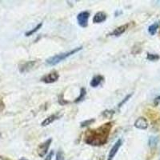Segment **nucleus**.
Listing matches in <instances>:
<instances>
[{
  "label": "nucleus",
  "mask_w": 160,
  "mask_h": 160,
  "mask_svg": "<svg viewBox=\"0 0 160 160\" xmlns=\"http://www.w3.org/2000/svg\"><path fill=\"white\" fill-rule=\"evenodd\" d=\"M90 18V13L88 11H82L77 15V21L81 28H87L88 26V19Z\"/></svg>",
  "instance_id": "4"
},
{
  "label": "nucleus",
  "mask_w": 160,
  "mask_h": 160,
  "mask_svg": "<svg viewBox=\"0 0 160 160\" xmlns=\"http://www.w3.org/2000/svg\"><path fill=\"white\" fill-rule=\"evenodd\" d=\"M103 79L104 78L102 75H96V76H95L92 78V80L90 82V85L92 88H97L98 85L101 84V82L103 81Z\"/></svg>",
  "instance_id": "11"
},
{
  "label": "nucleus",
  "mask_w": 160,
  "mask_h": 160,
  "mask_svg": "<svg viewBox=\"0 0 160 160\" xmlns=\"http://www.w3.org/2000/svg\"><path fill=\"white\" fill-rule=\"evenodd\" d=\"M58 115H51V116H49L48 118H47L45 120H44L43 122L41 123V126H42V127H47V126H48V125H50L51 123H52V122H54L55 120L58 119Z\"/></svg>",
  "instance_id": "12"
},
{
  "label": "nucleus",
  "mask_w": 160,
  "mask_h": 160,
  "mask_svg": "<svg viewBox=\"0 0 160 160\" xmlns=\"http://www.w3.org/2000/svg\"><path fill=\"white\" fill-rule=\"evenodd\" d=\"M154 104L155 106L160 105V96H158L157 98H155V100H154Z\"/></svg>",
  "instance_id": "23"
},
{
  "label": "nucleus",
  "mask_w": 160,
  "mask_h": 160,
  "mask_svg": "<svg viewBox=\"0 0 160 160\" xmlns=\"http://www.w3.org/2000/svg\"><path fill=\"white\" fill-rule=\"evenodd\" d=\"M36 61H29V62H26V63L22 64L19 67V71L21 73H25L28 71H31V69L35 68V66L36 65Z\"/></svg>",
  "instance_id": "8"
},
{
  "label": "nucleus",
  "mask_w": 160,
  "mask_h": 160,
  "mask_svg": "<svg viewBox=\"0 0 160 160\" xmlns=\"http://www.w3.org/2000/svg\"><path fill=\"white\" fill-rule=\"evenodd\" d=\"M114 114H115V111H112V110H108V111H105L102 113V116L104 118H111Z\"/></svg>",
  "instance_id": "18"
},
{
  "label": "nucleus",
  "mask_w": 160,
  "mask_h": 160,
  "mask_svg": "<svg viewBox=\"0 0 160 160\" xmlns=\"http://www.w3.org/2000/svg\"><path fill=\"white\" fill-rule=\"evenodd\" d=\"M19 160H28V159H26V158H21V159H19Z\"/></svg>",
  "instance_id": "24"
},
{
  "label": "nucleus",
  "mask_w": 160,
  "mask_h": 160,
  "mask_svg": "<svg viewBox=\"0 0 160 160\" xmlns=\"http://www.w3.org/2000/svg\"><path fill=\"white\" fill-rule=\"evenodd\" d=\"M56 160H65L64 153L62 151H59L56 154Z\"/></svg>",
  "instance_id": "20"
},
{
  "label": "nucleus",
  "mask_w": 160,
  "mask_h": 160,
  "mask_svg": "<svg viewBox=\"0 0 160 160\" xmlns=\"http://www.w3.org/2000/svg\"><path fill=\"white\" fill-rule=\"evenodd\" d=\"M86 94H87V91H86L85 88H82V89H81V91H80L79 96L76 98V100H75V102H80V101H82V100L83 99L84 97H85Z\"/></svg>",
  "instance_id": "17"
},
{
  "label": "nucleus",
  "mask_w": 160,
  "mask_h": 160,
  "mask_svg": "<svg viewBox=\"0 0 160 160\" xmlns=\"http://www.w3.org/2000/svg\"><path fill=\"white\" fill-rule=\"evenodd\" d=\"M53 155H54V151H51V152L49 153V155L46 157V158L44 160H51V159H52Z\"/></svg>",
  "instance_id": "22"
},
{
  "label": "nucleus",
  "mask_w": 160,
  "mask_h": 160,
  "mask_svg": "<svg viewBox=\"0 0 160 160\" xmlns=\"http://www.w3.org/2000/svg\"><path fill=\"white\" fill-rule=\"evenodd\" d=\"M42 22H40V23H38V25L35 27V28H33L32 30H31V31H27V32L25 33V35H26V36H28V37L31 36V35H32L33 34H35L36 31H38V30L40 29V28H42Z\"/></svg>",
  "instance_id": "14"
},
{
  "label": "nucleus",
  "mask_w": 160,
  "mask_h": 160,
  "mask_svg": "<svg viewBox=\"0 0 160 160\" xmlns=\"http://www.w3.org/2000/svg\"><path fill=\"white\" fill-rule=\"evenodd\" d=\"M95 122V119L94 118H91V119L85 120L82 122H81V128H85V127H88V126L91 125V123Z\"/></svg>",
  "instance_id": "19"
},
{
  "label": "nucleus",
  "mask_w": 160,
  "mask_h": 160,
  "mask_svg": "<svg viewBox=\"0 0 160 160\" xmlns=\"http://www.w3.org/2000/svg\"><path fill=\"white\" fill-rule=\"evenodd\" d=\"M112 122H107L95 130H89L86 133V143L91 146H101L108 141L111 130L112 128Z\"/></svg>",
  "instance_id": "1"
},
{
  "label": "nucleus",
  "mask_w": 160,
  "mask_h": 160,
  "mask_svg": "<svg viewBox=\"0 0 160 160\" xmlns=\"http://www.w3.org/2000/svg\"><path fill=\"white\" fill-rule=\"evenodd\" d=\"M58 78H59V75H58V72L57 71H52V72L49 73V74L42 77L41 78V81H42L45 83H53V82H56Z\"/></svg>",
  "instance_id": "5"
},
{
  "label": "nucleus",
  "mask_w": 160,
  "mask_h": 160,
  "mask_svg": "<svg viewBox=\"0 0 160 160\" xmlns=\"http://www.w3.org/2000/svg\"><path fill=\"white\" fill-rule=\"evenodd\" d=\"M134 125L137 129L146 130L148 128V122L147 118H145L144 117H139L138 118H137Z\"/></svg>",
  "instance_id": "7"
},
{
  "label": "nucleus",
  "mask_w": 160,
  "mask_h": 160,
  "mask_svg": "<svg viewBox=\"0 0 160 160\" xmlns=\"http://www.w3.org/2000/svg\"><path fill=\"white\" fill-rule=\"evenodd\" d=\"M51 142H52V138H48V140H46L45 142L38 146V149H37V153H38V156L42 158L48 154V149H49Z\"/></svg>",
  "instance_id": "3"
},
{
  "label": "nucleus",
  "mask_w": 160,
  "mask_h": 160,
  "mask_svg": "<svg viewBox=\"0 0 160 160\" xmlns=\"http://www.w3.org/2000/svg\"><path fill=\"white\" fill-rule=\"evenodd\" d=\"M122 139L117 140L116 142H115V143L113 145L112 148H111V150L110 151L109 155H108V160H113V158H115V155L117 154V152H118V150H119L120 147L122 146Z\"/></svg>",
  "instance_id": "6"
},
{
  "label": "nucleus",
  "mask_w": 160,
  "mask_h": 160,
  "mask_svg": "<svg viewBox=\"0 0 160 160\" xmlns=\"http://www.w3.org/2000/svg\"><path fill=\"white\" fill-rule=\"evenodd\" d=\"M82 49V47H78V48H75V49L71 50V51H68V52L61 53V54H58V55H54V56L51 57V58H48L46 60V62L47 64L50 66H55L56 64L59 63L60 62H62L63 60H65L66 58H68V57L71 56V55H75V53L78 52L79 51Z\"/></svg>",
  "instance_id": "2"
},
{
  "label": "nucleus",
  "mask_w": 160,
  "mask_h": 160,
  "mask_svg": "<svg viewBox=\"0 0 160 160\" xmlns=\"http://www.w3.org/2000/svg\"><path fill=\"white\" fill-rule=\"evenodd\" d=\"M147 58L150 61H156V60H158L160 58L159 55H156V54H151V53H148V56H147Z\"/></svg>",
  "instance_id": "16"
},
{
  "label": "nucleus",
  "mask_w": 160,
  "mask_h": 160,
  "mask_svg": "<svg viewBox=\"0 0 160 160\" xmlns=\"http://www.w3.org/2000/svg\"><path fill=\"white\" fill-rule=\"evenodd\" d=\"M158 137L152 136L149 138V142H148V143H149L150 147H151V148H153L156 147L157 144H158Z\"/></svg>",
  "instance_id": "15"
},
{
  "label": "nucleus",
  "mask_w": 160,
  "mask_h": 160,
  "mask_svg": "<svg viewBox=\"0 0 160 160\" xmlns=\"http://www.w3.org/2000/svg\"><path fill=\"white\" fill-rule=\"evenodd\" d=\"M128 28V24H126V25L120 26L118 28H117L116 29H115V31H113L111 34V35H115V36H119V35H122L127 29Z\"/></svg>",
  "instance_id": "10"
},
{
  "label": "nucleus",
  "mask_w": 160,
  "mask_h": 160,
  "mask_svg": "<svg viewBox=\"0 0 160 160\" xmlns=\"http://www.w3.org/2000/svg\"><path fill=\"white\" fill-rule=\"evenodd\" d=\"M131 96H132V93H131V94H130V95H127V97H126V98H124V99H123V100H122V102H120V103H119V104H118V108H121V107H122V105H123V104H124V103H125V102H128V99H129V98H131Z\"/></svg>",
  "instance_id": "21"
},
{
  "label": "nucleus",
  "mask_w": 160,
  "mask_h": 160,
  "mask_svg": "<svg viewBox=\"0 0 160 160\" xmlns=\"http://www.w3.org/2000/svg\"><path fill=\"white\" fill-rule=\"evenodd\" d=\"M160 27V22H156L155 23L151 24L148 28V32H149L150 35H155V33L157 32L158 29Z\"/></svg>",
  "instance_id": "13"
},
{
  "label": "nucleus",
  "mask_w": 160,
  "mask_h": 160,
  "mask_svg": "<svg viewBox=\"0 0 160 160\" xmlns=\"http://www.w3.org/2000/svg\"><path fill=\"white\" fill-rule=\"evenodd\" d=\"M107 17H108V15L105 12L99 11V12H97L95 15L94 18H93V22L95 23H101V22H104L107 19Z\"/></svg>",
  "instance_id": "9"
}]
</instances>
